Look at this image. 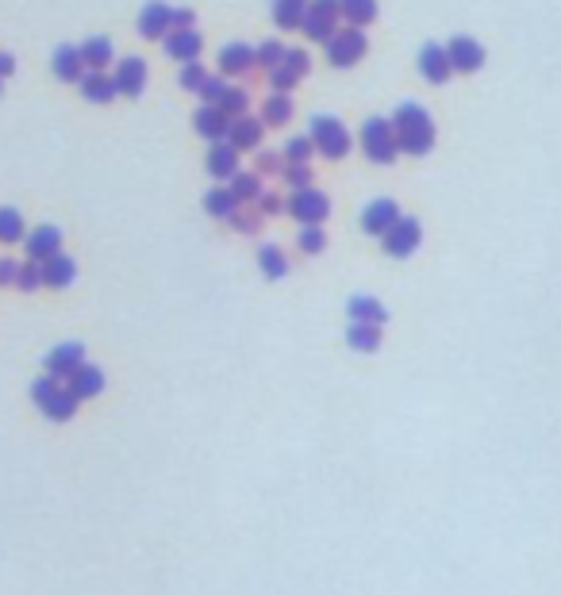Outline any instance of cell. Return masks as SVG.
I'll return each instance as SVG.
<instances>
[{
	"mask_svg": "<svg viewBox=\"0 0 561 595\" xmlns=\"http://www.w3.org/2000/svg\"><path fill=\"white\" fill-rule=\"evenodd\" d=\"M392 131H396V147L400 154H411V158H423L435 150V120H430V111L415 101H404L396 104L392 111Z\"/></svg>",
	"mask_w": 561,
	"mask_h": 595,
	"instance_id": "6da1fadb",
	"label": "cell"
},
{
	"mask_svg": "<svg viewBox=\"0 0 561 595\" xmlns=\"http://www.w3.org/2000/svg\"><path fill=\"white\" fill-rule=\"evenodd\" d=\"M308 135H312V147L315 154L331 158V162H339V158L350 154V147H354V135L346 131V123L339 116H327V111H319V116L308 120Z\"/></svg>",
	"mask_w": 561,
	"mask_h": 595,
	"instance_id": "7a4b0ae2",
	"label": "cell"
},
{
	"mask_svg": "<svg viewBox=\"0 0 561 595\" xmlns=\"http://www.w3.org/2000/svg\"><path fill=\"white\" fill-rule=\"evenodd\" d=\"M358 142H362V154L370 158L373 166H392L396 154H400L389 116H370V120H365L362 131H358Z\"/></svg>",
	"mask_w": 561,
	"mask_h": 595,
	"instance_id": "3957f363",
	"label": "cell"
},
{
	"mask_svg": "<svg viewBox=\"0 0 561 595\" xmlns=\"http://www.w3.org/2000/svg\"><path fill=\"white\" fill-rule=\"evenodd\" d=\"M31 399L43 408V415L51 423H70L73 415H77V399H73V392L62 384L58 377H39L35 384H31Z\"/></svg>",
	"mask_w": 561,
	"mask_h": 595,
	"instance_id": "277c9868",
	"label": "cell"
},
{
	"mask_svg": "<svg viewBox=\"0 0 561 595\" xmlns=\"http://www.w3.org/2000/svg\"><path fill=\"white\" fill-rule=\"evenodd\" d=\"M365 51H370V39H365V31L362 27H339L334 35L324 43V54L334 70H350V66H358V62L365 58Z\"/></svg>",
	"mask_w": 561,
	"mask_h": 595,
	"instance_id": "5b68a950",
	"label": "cell"
},
{
	"mask_svg": "<svg viewBox=\"0 0 561 595\" xmlns=\"http://www.w3.org/2000/svg\"><path fill=\"white\" fill-rule=\"evenodd\" d=\"M285 212L293 216V219L300 223V227H324V219L331 216V200H327V192H319V188L312 185V188L288 192Z\"/></svg>",
	"mask_w": 561,
	"mask_h": 595,
	"instance_id": "8992f818",
	"label": "cell"
},
{
	"mask_svg": "<svg viewBox=\"0 0 561 595\" xmlns=\"http://www.w3.org/2000/svg\"><path fill=\"white\" fill-rule=\"evenodd\" d=\"M111 82H116L120 96H142V89H147V82H150L147 58H139V54L116 58V66H111Z\"/></svg>",
	"mask_w": 561,
	"mask_h": 595,
	"instance_id": "52a82bcc",
	"label": "cell"
},
{
	"mask_svg": "<svg viewBox=\"0 0 561 595\" xmlns=\"http://www.w3.org/2000/svg\"><path fill=\"white\" fill-rule=\"evenodd\" d=\"M420 243H423V223L415 216H400L396 227L389 235H381V246L389 257H411L420 250Z\"/></svg>",
	"mask_w": 561,
	"mask_h": 595,
	"instance_id": "ba28073f",
	"label": "cell"
},
{
	"mask_svg": "<svg viewBox=\"0 0 561 595\" xmlns=\"http://www.w3.org/2000/svg\"><path fill=\"white\" fill-rule=\"evenodd\" d=\"M415 66H420V73L427 77L430 85H446L454 77L450 54H446V43H423L420 46V58H415Z\"/></svg>",
	"mask_w": 561,
	"mask_h": 595,
	"instance_id": "9c48e42d",
	"label": "cell"
},
{
	"mask_svg": "<svg viewBox=\"0 0 561 595\" xmlns=\"http://www.w3.org/2000/svg\"><path fill=\"white\" fill-rule=\"evenodd\" d=\"M446 54H450V66L454 73H477L480 66H485V43H477L473 35H454L450 43H446Z\"/></svg>",
	"mask_w": 561,
	"mask_h": 595,
	"instance_id": "30bf717a",
	"label": "cell"
},
{
	"mask_svg": "<svg viewBox=\"0 0 561 595\" xmlns=\"http://www.w3.org/2000/svg\"><path fill=\"white\" fill-rule=\"evenodd\" d=\"M169 12H173V5H166V0H147L139 12V20H135L139 35L150 39V43H162L169 35Z\"/></svg>",
	"mask_w": 561,
	"mask_h": 595,
	"instance_id": "8fae6325",
	"label": "cell"
},
{
	"mask_svg": "<svg viewBox=\"0 0 561 595\" xmlns=\"http://www.w3.org/2000/svg\"><path fill=\"white\" fill-rule=\"evenodd\" d=\"M400 223V204L389 200V197H377L373 204H365V212H362V231L365 235H389L392 227Z\"/></svg>",
	"mask_w": 561,
	"mask_h": 595,
	"instance_id": "7c38bea8",
	"label": "cell"
},
{
	"mask_svg": "<svg viewBox=\"0 0 561 595\" xmlns=\"http://www.w3.org/2000/svg\"><path fill=\"white\" fill-rule=\"evenodd\" d=\"M24 250H27V262H51L54 254H62V231L54 227V223H43V227H35L27 238H24Z\"/></svg>",
	"mask_w": 561,
	"mask_h": 595,
	"instance_id": "4fadbf2b",
	"label": "cell"
},
{
	"mask_svg": "<svg viewBox=\"0 0 561 595\" xmlns=\"http://www.w3.org/2000/svg\"><path fill=\"white\" fill-rule=\"evenodd\" d=\"M85 365V346L82 342H62L46 353V373L58 377V380H70L77 369Z\"/></svg>",
	"mask_w": 561,
	"mask_h": 595,
	"instance_id": "5bb4252c",
	"label": "cell"
},
{
	"mask_svg": "<svg viewBox=\"0 0 561 595\" xmlns=\"http://www.w3.org/2000/svg\"><path fill=\"white\" fill-rule=\"evenodd\" d=\"M254 66H258V54H254V46L250 43H227L219 51V77H243L250 73Z\"/></svg>",
	"mask_w": 561,
	"mask_h": 595,
	"instance_id": "9a60e30c",
	"label": "cell"
},
{
	"mask_svg": "<svg viewBox=\"0 0 561 595\" xmlns=\"http://www.w3.org/2000/svg\"><path fill=\"white\" fill-rule=\"evenodd\" d=\"M204 169L216 177V185H227L231 177L238 173V150L231 147L227 139L212 142V147H208V158H204Z\"/></svg>",
	"mask_w": 561,
	"mask_h": 595,
	"instance_id": "2e32d148",
	"label": "cell"
},
{
	"mask_svg": "<svg viewBox=\"0 0 561 595\" xmlns=\"http://www.w3.org/2000/svg\"><path fill=\"white\" fill-rule=\"evenodd\" d=\"M162 51L173 58V62H197L200 51H204V39H200V31L197 27H189V31H169V35L162 39Z\"/></svg>",
	"mask_w": 561,
	"mask_h": 595,
	"instance_id": "e0dca14e",
	"label": "cell"
},
{
	"mask_svg": "<svg viewBox=\"0 0 561 595\" xmlns=\"http://www.w3.org/2000/svg\"><path fill=\"white\" fill-rule=\"evenodd\" d=\"M192 127H197V135H204L208 142H223L231 131V116H223L219 104H200L192 111Z\"/></svg>",
	"mask_w": 561,
	"mask_h": 595,
	"instance_id": "ac0fdd59",
	"label": "cell"
},
{
	"mask_svg": "<svg viewBox=\"0 0 561 595\" xmlns=\"http://www.w3.org/2000/svg\"><path fill=\"white\" fill-rule=\"evenodd\" d=\"M51 70H54L58 82H73V85L89 73V70H85V62H82V51H77L73 43H58V46H54V54H51Z\"/></svg>",
	"mask_w": 561,
	"mask_h": 595,
	"instance_id": "d6986e66",
	"label": "cell"
},
{
	"mask_svg": "<svg viewBox=\"0 0 561 595\" xmlns=\"http://www.w3.org/2000/svg\"><path fill=\"white\" fill-rule=\"evenodd\" d=\"M262 135H266V123L258 116H238V120H231L227 142L238 154H243V150H262Z\"/></svg>",
	"mask_w": 561,
	"mask_h": 595,
	"instance_id": "ffe728a7",
	"label": "cell"
},
{
	"mask_svg": "<svg viewBox=\"0 0 561 595\" xmlns=\"http://www.w3.org/2000/svg\"><path fill=\"white\" fill-rule=\"evenodd\" d=\"M346 319L350 323H365V327H384L389 323V308L373 296H350L346 303Z\"/></svg>",
	"mask_w": 561,
	"mask_h": 595,
	"instance_id": "44dd1931",
	"label": "cell"
},
{
	"mask_svg": "<svg viewBox=\"0 0 561 595\" xmlns=\"http://www.w3.org/2000/svg\"><path fill=\"white\" fill-rule=\"evenodd\" d=\"M77 89H82V96H85V101H92V104H111L120 96L108 70H89L82 82H77Z\"/></svg>",
	"mask_w": 561,
	"mask_h": 595,
	"instance_id": "7402d4cb",
	"label": "cell"
},
{
	"mask_svg": "<svg viewBox=\"0 0 561 595\" xmlns=\"http://www.w3.org/2000/svg\"><path fill=\"white\" fill-rule=\"evenodd\" d=\"M77 51H82L85 70H111V66H116V51H111L108 35H89Z\"/></svg>",
	"mask_w": 561,
	"mask_h": 595,
	"instance_id": "603a6c76",
	"label": "cell"
},
{
	"mask_svg": "<svg viewBox=\"0 0 561 595\" xmlns=\"http://www.w3.org/2000/svg\"><path fill=\"white\" fill-rule=\"evenodd\" d=\"M66 389L73 392V399L82 404V399H92V396H101L104 392V373L96 365H82L77 373L66 380Z\"/></svg>",
	"mask_w": 561,
	"mask_h": 595,
	"instance_id": "cb8c5ba5",
	"label": "cell"
},
{
	"mask_svg": "<svg viewBox=\"0 0 561 595\" xmlns=\"http://www.w3.org/2000/svg\"><path fill=\"white\" fill-rule=\"evenodd\" d=\"M77 277V262L70 254H54L51 262H43V284L46 288H70Z\"/></svg>",
	"mask_w": 561,
	"mask_h": 595,
	"instance_id": "d4e9b609",
	"label": "cell"
},
{
	"mask_svg": "<svg viewBox=\"0 0 561 595\" xmlns=\"http://www.w3.org/2000/svg\"><path fill=\"white\" fill-rule=\"evenodd\" d=\"M227 185H231L235 200L243 204V207H254V204H258V197L266 192V185H262V173H254V169H238Z\"/></svg>",
	"mask_w": 561,
	"mask_h": 595,
	"instance_id": "484cf974",
	"label": "cell"
},
{
	"mask_svg": "<svg viewBox=\"0 0 561 595\" xmlns=\"http://www.w3.org/2000/svg\"><path fill=\"white\" fill-rule=\"evenodd\" d=\"M238 207H243V204L235 200L231 185H212V188L204 192V212H208V216H216V219H231V216L238 212Z\"/></svg>",
	"mask_w": 561,
	"mask_h": 595,
	"instance_id": "4316f807",
	"label": "cell"
},
{
	"mask_svg": "<svg viewBox=\"0 0 561 595\" xmlns=\"http://www.w3.org/2000/svg\"><path fill=\"white\" fill-rule=\"evenodd\" d=\"M258 120H262L266 127H285L288 120H293V96H285V92H269L266 101H262Z\"/></svg>",
	"mask_w": 561,
	"mask_h": 595,
	"instance_id": "83f0119b",
	"label": "cell"
},
{
	"mask_svg": "<svg viewBox=\"0 0 561 595\" xmlns=\"http://www.w3.org/2000/svg\"><path fill=\"white\" fill-rule=\"evenodd\" d=\"M304 15H308V0H274V24L281 31H300Z\"/></svg>",
	"mask_w": 561,
	"mask_h": 595,
	"instance_id": "f1b7e54d",
	"label": "cell"
},
{
	"mask_svg": "<svg viewBox=\"0 0 561 595\" xmlns=\"http://www.w3.org/2000/svg\"><path fill=\"white\" fill-rule=\"evenodd\" d=\"M339 12L346 27H365L377 20V0H339Z\"/></svg>",
	"mask_w": 561,
	"mask_h": 595,
	"instance_id": "f546056e",
	"label": "cell"
},
{
	"mask_svg": "<svg viewBox=\"0 0 561 595\" xmlns=\"http://www.w3.org/2000/svg\"><path fill=\"white\" fill-rule=\"evenodd\" d=\"M27 238V223H24V216L15 212V207H0V243L5 246H12V243H24Z\"/></svg>",
	"mask_w": 561,
	"mask_h": 595,
	"instance_id": "4dcf8cb0",
	"label": "cell"
},
{
	"mask_svg": "<svg viewBox=\"0 0 561 595\" xmlns=\"http://www.w3.org/2000/svg\"><path fill=\"white\" fill-rule=\"evenodd\" d=\"M346 346L358 353H373L381 350V327H365V323H350L346 331Z\"/></svg>",
	"mask_w": 561,
	"mask_h": 595,
	"instance_id": "1f68e13d",
	"label": "cell"
},
{
	"mask_svg": "<svg viewBox=\"0 0 561 595\" xmlns=\"http://www.w3.org/2000/svg\"><path fill=\"white\" fill-rule=\"evenodd\" d=\"M339 27H343L339 20H327V15H315V12H308V15H304V24H300V31H304V35H308L312 43H327Z\"/></svg>",
	"mask_w": 561,
	"mask_h": 595,
	"instance_id": "d6a6232c",
	"label": "cell"
},
{
	"mask_svg": "<svg viewBox=\"0 0 561 595\" xmlns=\"http://www.w3.org/2000/svg\"><path fill=\"white\" fill-rule=\"evenodd\" d=\"M219 111L231 120L250 116V92L243 85H227V92H223V101H219Z\"/></svg>",
	"mask_w": 561,
	"mask_h": 595,
	"instance_id": "836d02e7",
	"label": "cell"
},
{
	"mask_svg": "<svg viewBox=\"0 0 561 595\" xmlns=\"http://www.w3.org/2000/svg\"><path fill=\"white\" fill-rule=\"evenodd\" d=\"M258 269L266 273L269 281H281L285 273H288V262H285L281 246H262V250H258Z\"/></svg>",
	"mask_w": 561,
	"mask_h": 595,
	"instance_id": "e575fe53",
	"label": "cell"
},
{
	"mask_svg": "<svg viewBox=\"0 0 561 595\" xmlns=\"http://www.w3.org/2000/svg\"><path fill=\"white\" fill-rule=\"evenodd\" d=\"M281 154H285V162H296V166H312V154H315V147H312V135H293L281 147Z\"/></svg>",
	"mask_w": 561,
	"mask_h": 595,
	"instance_id": "d590c367",
	"label": "cell"
},
{
	"mask_svg": "<svg viewBox=\"0 0 561 595\" xmlns=\"http://www.w3.org/2000/svg\"><path fill=\"white\" fill-rule=\"evenodd\" d=\"M285 51H288V46H285L281 39H262L258 46H254V54H258V66H262V70H274V66H281Z\"/></svg>",
	"mask_w": 561,
	"mask_h": 595,
	"instance_id": "8d00e7d4",
	"label": "cell"
},
{
	"mask_svg": "<svg viewBox=\"0 0 561 595\" xmlns=\"http://www.w3.org/2000/svg\"><path fill=\"white\" fill-rule=\"evenodd\" d=\"M204 82H208V70L200 66V58H197V62H185V66L178 70V85H181L185 92H200Z\"/></svg>",
	"mask_w": 561,
	"mask_h": 595,
	"instance_id": "74e56055",
	"label": "cell"
},
{
	"mask_svg": "<svg viewBox=\"0 0 561 595\" xmlns=\"http://www.w3.org/2000/svg\"><path fill=\"white\" fill-rule=\"evenodd\" d=\"M266 77H269V89H274V92H285V96L300 85V73H293V70L285 66V62H281V66H274V70H266Z\"/></svg>",
	"mask_w": 561,
	"mask_h": 595,
	"instance_id": "f35d334b",
	"label": "cell"
},
{
	"mask_svg": "<svg viewBox=\"0 0 561 595\" xmlns=\"http://www.w3.org/2000/svg\"><path fill=\"white\" fill-rule=\"evenodd\" d=\"M231 227L238 235H254V231H262V212L258 207H238V212L231 216Z\"/></svg>",
	"mask_w": 561,
	"mask_h": 595,
	"instance_id": "ab89813d",
	"label": "cell"
},
{
	"mask_svg": "<svg viewBox=\"0 0 561 595\" xmlns=\"http://www.w3.org/2000/svg\"><path fill=\"white\" fill-rule=\"evenodd\" d=\"M281 181L288 185V192L312 188V166H296V162H288V166H285V173H281Z\"/></svg>",
	"mask_w": 561,
	"mask_h": 595,
	"instance_id": "60d3db41",
	"label": "cell"
},
{
	"mask_svg": "<svg viewBox=\"0 0 561 595\" xmlns=\"http://www.w3.org/2000/svg\"><path fill=\"white\" fill-rule=\"evenodd\" d=\"M296 246H300L304 254H324V246H327V235H324V227H300V235H296Z\"/></svg>",
	"mask_w": 561,
	"mask_h": 595,
	"instance_id": "b9f144b4",
	"label": "cell"
},
{
	"mask_svg": "<svg viewBox=\"0 0 561 595\" xmlns=\"http://www.w3.org/2000/svg\"><path fill=\"white\" fill-rule=\"evenodd\" d=\"M223 92H227V77H219V73H208V82L200 85V104H219L223 101Z\"/></svg>",
	"mask_w": 561,
	"mask_h": 595,
	"instance_id": "7bdbcfd3",
	"label": "cell"
},
{
	"mask_svg": "<svg viewBox=\"0 0 561 595\" xmlns=\"http://www.w3.org/2000/svg\"><path fill=\"white\" fill-rule=\"evenodd\" d=\"M39 284H43V265L39 262H24L20 277H15V288H20V293H35Z\"/></svg>",
	"mask_w": 561,
	"mask_h": 595,
	"instance_id": "ee69618b",
	"label": "cell"
},
{
	"mask_svg": "<svg viewBox=\"0 0 561 595\" xmlns=\"http://www.w3.org/2000/svg\"><path fill=\"white\" fill-rule=\"evenodd\" d=\"M281 62H285V66L293 70V73H300V77H304V73H312V58H308V51H300V46H288Z\"/></svg>",
	"mask_w": 561,
	"mask_h": 595,
	"instance_id": "f6af8a7d",
	"label": "cell"
},
{
	"mask_svg": "<svg viewBox=\"0 0 561 595\" xmlns=\"http://www.w3.org/2000/svg\"><path fill=\"white\" fill-rule=\"evenodd\" d=\"M285 154L281 150H258V169H254V173H285Z\"/></svg>",
	"mask_w": 561,
	"mask_h": 595,
	"instance_id": "bcb514c9",
	"label": "cell"
},
{
	"mask_svg": "<svg viewBox=\"0 0 561 595\" xmlns=\"http://www.w3.org/2000/svg\"><path fill=\"white\" fill-rule=\"evenodd\" d=\"M254 207H258L262 219H266V216H281V212H285V200H281V192H269V188H266Z\"/></svg>",
	"mask_w": 561,
	"mask_h": 595,
	"instance_id": "7dc6e473",
	"label": "cell"
},
{
	"mask_svg": "<svg viewBox=\"0 0 561 595\" xmlns=\"http://www.w3.org/2000/svg\"><path fill=\"white\" fill-rule=\"evenodd\" d=\"M189 27H197V12H192V8H173L169 12V31H189Z\"/></svg>",
	"mask_w": 561,
	"mask_h": 595,
	"instance_id": "c3c4849f",
	"label": "cell"
},
{
	"mask_svg": "<svg viewBox=\"0 0 561 595\" xmlns=\"http://www.w3.org/2000/svg\"><path fill=\"white\" fill-rule=\"evenodd\" d=\"M308 12H315V15H327V20H339V24H343L339 0H308Z\"/></svg>",
	"mask_w": 561,
	"mask_h": 595,
	"instance_id": "681fc988",
	"label": "cell"
},
{
	"mask_svg": "<svg viewBox=\"0 0 561 595\" xmlns=\"http://www.w3.org/2000/svg\"><path fill=\"white\" fill-rule=\"evenodd\" d=\"M15 277H20V262H15V257H0V284L12 288Z\"/></svg>",
	"mask_w": 561,
	"mask_h": 595,
	"instance_id": "f907efd6",
	"label": "cell"
},
{
	"mask_svg": "<svg viewBox=\"0 0 561 595\" xmlns=\"http://www.w3.org/2000/svg\"><path fill=\"white\" fill-rule=\"evenodd\" d=\"M12 73H15V54L0 51V77H12Z\"/></svg>",
	"mask_w": 561,
	"mask_h": 595,
	"instance_id": "816d5d0a",
	"label": "cell"
},
{
	"mask_svg": "<svg viewBox=\"0 0 561 595\" xmlns=\"http://www.w3.org/2000/svg\"><path fill=\"white\" fill-rule=\"evenodd\" d=\"M0 92H5V77H0Z\"/></svg>",
	"mask_w": 561,
	"mask_h": 595,
	"instance_id": "f5cc1de1",
	"label": "cell"
}]
</instances>
